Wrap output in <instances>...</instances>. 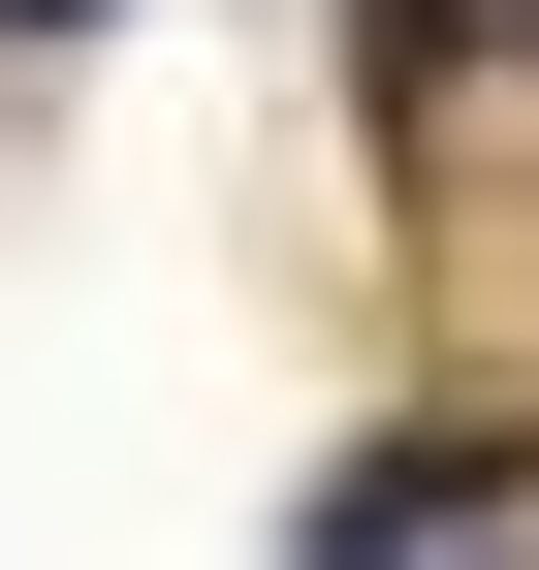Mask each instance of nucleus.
Masks as SVG:
<instances>
[{
  "label": "nucleus",
  "mask_w": 539,
  "mask_h": 570,
  "mask_svg": "<svg viewBox=\"0 0 539 570\" xmlns=\"http://www.w3.org/2000/svg\"><path fill=\"white\" fill-rule=\"evenodd\" d=\"M444 508H477V444H381V475H317V570H413Z\"/></svg>",
  "instance_id": "nucleus-1"
}]
</instances>
